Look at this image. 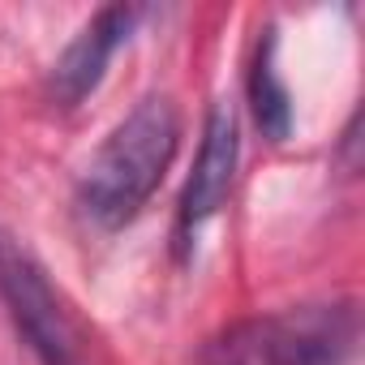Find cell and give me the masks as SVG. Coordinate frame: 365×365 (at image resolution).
Wrapping results in <instances>:
<instances>
[{"label":"cell","mask_w":365,"mask_h":365,"mask_svg":"<svg viewBox=\"0 0 365 365\" xmlns=\"http://www.w3.org/2000/svg\"><path fill=\"white\" fill-rule=\"evenodd\" d=\"M176 146H180L176 103L163 95H146L86 163L78 180L82 215L103 232H116L129 220H138V211L163 185V176L176 159Z\"/></svg>","instance_id":"cell-1"},{"label":"cell","mask_w":365,"mask_h":365,"mask_svg":"<svg viewBox=\"0 0 365 365\" xmlns=\"http://www.w3.org/2000/svg\"><path fill=\"white\" fill-rule=\"evenodd\" d=\"M356 348V309L348 301L297 305L232 327L211 344L207 365H344Z\"/></svg>","instance_id":"cell-2"},{"label":"cell","mask_w":365,"mask_h":365,"mask_svg":"<svg viewBox=\"0 0 365 365\" xmlns=\"http://www.w3.org/2000/svg\"><path fill=\"white\" fill-rule=\"evenodd\" d=\"M0 297L43 365H86L82 331L69 318L65 301L9 237H0Z\"/></svg>","instance_id":"cell-3"},{"label":"cell","mask_w":365,"mask_h":365,"mask_svg":"<svg viewBox=\"0 0 365 365\" xmlns=\"http://www.w3.org/2000/svg\"><path fill=\"white\" fill-rule=\"evenodd\" d=\"M237 116L228 103H215L202 129V146L194 159V172L185 180V194H180V215H176V237L180 245H190L194 232L224 207L228 190H232V176H237Z\"/></svg>","instance_id":"cell-4"},{"label":"cell","mask_w":365,"mask_h":365,"mask_svg":"<svg viewBox=\"0 0 365 365\" xmlns=\"http://www.w3.org/2000/svg\"><path fill=\"white\" fill-rule=\"evenodd\" d=\"M129 26H133V9L129 5H108L99 9L78 35L73 43L56 56L52 73H48V91L61 108H78L108 73V61L116 56V48L129 39Z\"/></svg>","instance_id":"cell-5"},{"label":"cell","mask_w":365,"mask_h":365,"mask_svg":"<svg viewBox=\"0 0 365 365\" xmlns=\"http://www.w3.org/2000/svg\"><path fill=\"white\" fill-rule=\"evenodd\" d=\"M250 108H254V120H258L262 138L284 142L292 133V95H288V86L279 78V65H275V31H262V43L254 52Z\"/></svg>","instance_id":"cell-6"}]
</instances>
